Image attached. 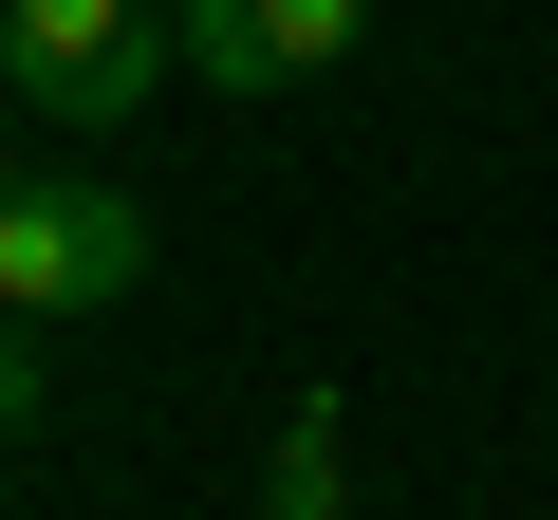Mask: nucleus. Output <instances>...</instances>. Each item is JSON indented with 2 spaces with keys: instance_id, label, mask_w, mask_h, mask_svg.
Listing matches in <instances>:
<instances>
[{
  "instance_id": "f257e3e1",
  "label": "nucleus",
  "mask_w": 558,
  "mask_h": 520,
  "mask_svg": "<svg viewBox=\"0 0 558 520\" xmlns=\"http://www.w3.org/2000/svg\"><path fill=\"white\" fill-rule=\"evenodd\" d=\"M112 298H149V205L75 168L0 186V317H112Z\"/></svg>"
},
{
  "instance_id": "f03ea898",
  "label": "nucleus",
  "mask_w": 558,
  "mask_h": 520,
  "mask_svg": "<svg viewBox=\"0 0 558 520\" xmlns=\"http://www.w3.org/2000/svg\"><path fill=\"white\" fill-rule=\"evenodd\" d=\"M0 75L57 131H112V112H149V75H186V38L149 0H0Z\"/></svg>"
},
{
  "instance_id": "7ed1b4c3",
  "label": "nucleus",
  "mask_w": 558,
  "mask_h": 520,
  "mask_svg": "<svg viewBox=\"0 0 558 520\" xmlns=\"http://www.w3.org/2000/svg\"><path fill=\"white\" fill-rule=\"evenodd\" d=\"M354 20L373 0H168V38H186L205 94H299V75L354 57Z\"/></svg>"
},
{
  "instance_id": "20e7f679",
  "label": "nucleus",
  "mask_w": 558,
  "mask_h": 520,
  "mask_svg": "<svg viewBox=\"0 0 558 520\" xmlns=\"http://www.w3.org/2000/svg\"><path fill=\"white\" fill-rule=\"evenodd\" d=\"M336 446H354V428H336V391H299V428L260 446V502H242V520H336Z\"/></svg>"
},
{
  "instance_id": "39448f33",
  "label": "nucleus",
  "mask_w": 558,
  "mask_h": 520,
  "mask_svg": "<svg viewBox=\"0 0 558 520\" xmlns=\"http://www.w3.org/2000/svg\"><path fill=\"white\" fill-rule=\"evenodd\" d=\"M38 391H57V372H38V317H0V446L38 428Z\"/></svg>"
},
{
  "instance_id": "423d86ee",
  "label": "nucleus",
  "mask_w": 558,
  "mask_h": 520,
  "mask_svg": "<svg viewBox=\"0 0 558 520\" xmlns=\"http://www.w3.org/2000/svg\"><path fill=\"white\" fill-rule=\"evenodd\" d=\"M0 94H20V75H0Z\"/></svg>"
}]
</instances>
